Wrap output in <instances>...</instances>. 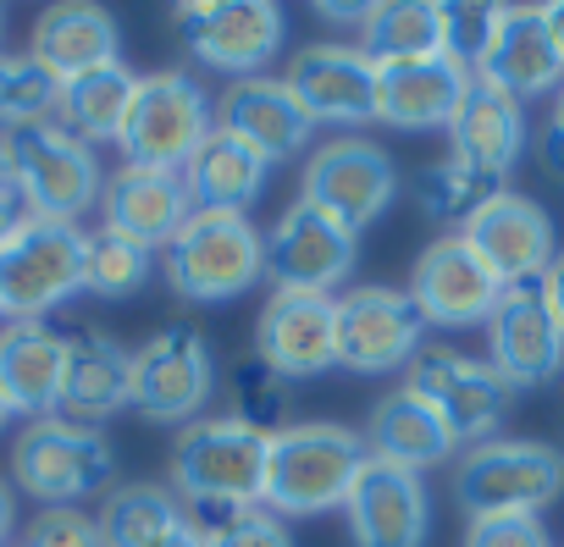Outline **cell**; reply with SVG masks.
Listing matches in <instances>:
<instances>
[{
  "label": "cell",
  "mask_w": 564,
  "mask_h": 547,
  "mask_svg": "<svg viewBox=\"0 0 564 547\" xmlns=\"http://www.w3.org/2000/svg\"><path fill=\"white\" fill-rule=\"evenodd\" d=\"M371 448L344 420H294L265 442V486L260 508L276 519H311L344 508L349 486L360 481Z\"/></svg>",
  "instance_id": "6da1fadb"
},
{
  "label": "cell",
  "mask_w": 564,
  "mask_h": 547,
  "mask_svg": "<svg viewBox=\"0 0 564 547\" xmlns=\"http://www.w3.org/2000/svg\"><path fill=\"white\" fill-rule=\"evenodd\" d=\"M265 442L232 415H199L194 426L177 431L172 459H166V486L177 492L183 508L199 514H232V508H260L265 486Z\"/></svg>",
  "instance_id": "7a4b0ae2"
},
{
  "label": "cell",
  "mask_w": 564,
  "mask_h": 547,
  "mask_svg": "<svg viewBox=\"0 0 564 547\" xmlns=\"http://www.w3.org/2000/svg\"><path fill=\"white\" fill-rule=\"evenodd\" d=\"M166 254V283L188 305H227L265 277V232L243 210H188Z\"/></svg>",
  "instance_id": "3957f363"
},
{
  "label": "cell",
  "mask_w": 564,
  "mask_h": 547,
  "mask_svg": "<svg viewBox=\"0 0 564 547\" xmlns=\"http://www.w3.org/2000/svg\"><path fill=\"white\" fill-rule=\"evenodd\" d=\"M216 133V106L205 95V84L183 67H161L144 73L122 122V161L128 166H150V172H183L188 155Z\"/></svg>",
  "instance_id": "277c9868"
},
{
  "label": "cell",
  "mask_w": 564,
  "mask_h": 547,
  "mask_svg": "<svg viewBox=\"0 0 564 547\" xmlns=\"http://www.w3.org/2000/svg\"><path fill=\"white\" fill-rule=\"evenodd\" d=\"M84 294V227L23 216L0 243V316L45 321L67 299Z\"/></svg>",
  "instance_id": "5b68a950"
},
{
  "label": "cell",
  "mask_w": 564,
  "mask_h": 547,
  "mask_svg": "<svg viewBox=\"0 0 564 547\" xmlns=\"http://www.w3.org/2000/svg\"><path fill=\"white\" fill-rule=\"evenodd\" d=\"M564 492V448L531 442V437H492L459 453L454 464V497L476 514H536Z\"/></svg>",
  "instance_id": "8992f818"
},
{
  "label": "cell",
  "mask_w": 564,
  "mask_h": 547,
  "mask_svg": "<svg viewBox=\"0 0 564 547\" xmlns=\"http://www.w3.org/2000/svg\"><path fill=\"white\" fill-rule=\"evenodd\" d=\"M111 442L100 426H78L67 415H45L29 420L12 442V481L18 492L40 497L45 508L56 503H84L89 492L111 486Z\"/></svg>",
  "instance_id": "52a82bcc"
},
{
  "label": "cell",
  "mask_w": 564,
  "mask_h": 547,
  "mask_svg": "<svg viewBox=\"0 0 564 547\" xmlns=\"http://www.w3.org/2000/svg\"><path fill=\"white\" fill-rule=\"evenodd\" d=\"M216 349L194 327H166L133 349L128 376V409H139L155 426H194L199 409L216 398Z\"/></svg>",
  "instance_id": "ba28073f"
},
{
  "label": "cell",
  "mask_w": 564,
  "mask_h": 547,
  "mask_svg": "<svg viewBox=\"0 0 564 547\" xmlns=\"http://www.w3.org/2000/svg\"><path fill=\"white\" fill-rule=\"evenodd\" d=\"M12 139H18V205H23V216L78 227L106 194V172H100L95 144H84L62 122H45V128H29Z\"/></svg>",
  "instance_id": "9c48e42d"
},
{
  "label": "cell",
  "mask_w": 564,
  "mask_h": 547,
  "mask_svg": "<svg viewBox=\"0 0 564 547\" xmlns=\"http://www.w3.org/2000/svg\"><path fill=\"white\" fill-rule=\"evenodd\" d=\"M404 393H415L459 448H476V442H492L514 393L509 382L476 360V354H459V349H421L404 371Z\"/></svg>",
  "instance_id": "30bf717a"
},
{
  "label": "cell",
  "mask_w": 564,
  "mask_h": 547,
  "mask_svg": "<svg viewBox=\"0 0 564 547\" xmlns=\"http://www.w3.org/2000/svg\"><path fill=\"white\" fill-rule=\"evenodd\" d=\"M355 260H360V232L305 199H294L265 232V277L276 294L333 299V288H344Z\"/></svg>",
  "instance_id": "8fae6325"
},
{
  "label": "cell",
  "mask_w": 564,
  "mask_h": 547,
  "mask_svg": "<svg viewBox=\"0 0 564 547\" xmlns=\"http://www.w3.org/2000/svg\"><path fill=\"white\" fill-rule=\"evenodd\" d=\"M172 34L199 67L227 73L238 84V78H260V67L282 51L289 18L271 0H221V7H177Z\"/></svg>",
  "instance_id": "7c38bea8"
},
{
  "label": "cell",
  "mask_w": 564,
  "mask_h": 547,
  "mask_svg": "<svg viewBox=\"0 0 564 547\" xmlns=\"http://www.w3.org/2000/svg\"><path fill=\"white\" fill-rule=\"evenodd\" d=\"M333 305H338V365L344 371L382 376V371L410 365L426 349V321L410 288L360 283V288H344Z\"/></svg>",
  "instance_id": "4fadbf2b"
},
{
  "label": "cell",
  "mask_w": 564,
  "mask_h": 547,
  "mask_svg": "<svg viewBox=\"0 0 564 547\" xmlns=\"http://www.w3.org/2000/svg\"><path fill=\"white\" fill-rule=\"evenodd\" d=\"M399 194V166L382 144L371 139H327L305 155L300 172V199L338 216L344 227H371Z\"/></svg>",
  "instance_id": "5bb4252c"
},
{
  "label": "cell",
  "mask_w": 564,
  "mask_h": 547,
  "mask_svg": "<svg viewBox=\"0 0 564 547\" xmlns=\"http://www.w3.org/2000/svg\"><path fill=\"white\" fill-rule=\"evenodd\" d=\"M410 299L426 327H487L503 299V283L465 243V232H437L410 265Z\"/></svg>",
  "instance_id": "9a60e30c"
},
{
  "label": "cell",
  "mask_w": 564,
  "mask_h": 547,
  "mask_svg": "<svg viewBox=\"0 0 564 547\" xmlns=\"http://www.w3.org/2000/svg\"><path fill=\"white\" fill-rule=\"evenodd\" d=\"M454 232H465V243L498 271V283L514 288V283H536L542 271L553 265L558 254V238H553V216L520 194V188H492Z\"/></svg>",
  "instance_id": "2e32d148"
},
{
  "label": "cell",
  "mask_w": 564,
  "mask_h": 547,
  "mask_svg": "<svg viewBox=\"0 0 564 547\" xmlns=\"http://www.w3.org/2000/svg\"><path fill=\"white\" fill-rule=\"evenodd\" d=\"M487 365L509 382V393H531L558 382L564 371V327L553 321L542 283L503 288L498 310L487 316Z\"/></svg>",
  "instance_id": "e0dca14e"
},
{
  "label": "cell",
  "mask_w": 564,
  "mask_h": 547,
  "mask_svg": "<svg viewBox=\"0 0 564 547\" xmlns=\"http://www.w3.org/2000/svg\"><path fill=\"white\" fill-rule=\"evenodd\" d=\"M338 299V294H333ZM322 294H276L254 316V360L282 382H311L338 365V305Z\"/></svg>",
  "instance_id": "ac0fdd59"
},
{
  "label": "cell",
  "mask_w": 564,
  "mask_h": 547,
  "mask_svg": "<svg viewBox=\"0 0 564 547\" xmlns=\"http://www.w3.org/2000/svg\"><path fill=\"white\" fill-rule=\"evenodd\" d=\"M216 128L232 133L238 144H249L260 161H300L316 139L311 111L300 106V95L289 89V78H238L216 95Z\"/></svg>",
  "instance_id": "d6986e66"
},
{
  "label": "cell",
  "mask_w": 564,
  "mask_h": 547,
  "mask_svg": "<svg viewBox=\"0 0 564 547\" xmlns=\"http://www.w3.org/2000/svg\"><path fill=\"white\" fill-rule=\"evenodd\" d=\"M289 89L322 128H366L377 122V62L360 45H305L289 62Z\"/></svg>",
  "instance_id": "ffe728a7"
},
{
  "label": "cell",
  "mask_w": 564,
  "mask_h": 547,
  "mask_svg": "<svg viewBox=\"0 0 564 547\" xmlns=\"http://www.w3.org/2000/svg\"><path fill=\"white\" fill-rule=\"evenodd\" d=\"M344 519L355 547H426L432 530V497L415 470L366 459L360 481L344 497Z\"/></svg>",
  "instance_id": "44dd1931"
},
{
  "label": "cell",
  "mask_w": 564,
  "mask_h": 547,
  "mask_svg": "<svg viewBox=\"0 0 564 547\" xmlns=\"http://www.w3.org/2000/svg\"><path fill=\"white\" fill-rule=\"evenodd\" d=\"M476 84L498 89L509 100H531V95H558L564 84V56L553 51V34L542 23V7H498L492 18V40L476 62Z\"/></svg>",
  "instance_id": "7402d4cb"
},
{
  "label": "cell",
  "mask_w": 564,
  "mask_h": 547,
  "mask_svg": "<svg viewBox=\"0 0 564 547\" xmlns=\"http://www.w3.org/2000/svg\"><path fill=\"white\" fill-rule=\"evenodd\" d=\"M470 89H476V73L465 62H454V56L377 67V122L404 128V133L454 128V117L470 100Z\"/></svg>",
  "instance_id": "603a6c76"
},
{
  "label": "cell",
  "mask_w": 564,
  "mask_h": 547,
  "mask_svg": "<svg viewBox=\"0 0 564 547\" xmlns=\"http://www.w3.org/2000/svg\"><path fill=\"white\" fill-rule=\"evenodd\" d=\"M188 188L177 172H150V166H117L106 172V194H100V227L144 243V249H166L177 238V227L188 221Z\"/></svg>",
  "instance_id": "cb8c5ba5"
},
{
  "label": "cell",
  "mask_w": 564,
  "mask_h": 547,
  "mask_svg": "<svg viewBox=\"0 0 564 547\" xmlns=\"http://www.w3.org/2000/svg\"><path fill=\"white\" fill-rule=\"evenodd\" d=\"M67 382V338L51 321H7L0 327V398L12 415L45 420L62 409Z\"/></svg>",
  "instance_id": "d4e9b609"
},
{
  "label": "cell",
  "mask_w": 564,
  "mask_h": 547,
  "mask_svg": "<svg viewBox=\"0 0 564 547\" xmlns=\"http://www.w3.org/2000/svg\"><path fill=\"white\" fill-rule=\"evenodd\" d=\"M29 56L56 78V84H73L95 67H111L122 62V29L106 7H84V0H67V7H45L34 18V34H29Z\"/></svg>",
  "instance_id": "484cf974"
},
{
  "label": "cell",
  "mask_w": 564,
  "mask_h": 547,
  "mask_svg": "<svg viewBox=\"0 0 564 547\" xmlns=\"http://www.w3.org/2000/svg\"><path fill=\"white\" fill-rule=\"evenodd\" d=\"M531 144V128H525V106L498 95V89H470V100L459 106L454 128H448V155L459 166H470L476 177H487L492 188H503V177L520 166Z\"/></svg>",
  "instance_id": "4316f807"
},
{
  "label": "cell",
  "mask_w": 564,
  "mask_h": 547,
  "mask_svg": "<svg viewBox=\"0 0 564 547\" xmlns=\"http://www.w3.org/2000/svg\"><path fill=\"white\" fill-rule=\"evenodd\" d=\"M128 376H133V349H122L111 332L84 327L67 338V382H62V409L78 426H100L117 409H128Z\"/></svg>",
  "instance_id": "83f0119b"
},
{
  "label": "cell",
  "mask_w": 564,
  "mask_h": 547,
  "mask_svg": "<svg viewBox=\"0 0 564 547\" xmlns=\"http://www.w3.org/2000/svg\"><path fill=\"white\" fill-rule=\"evenodd\" d=\"M366 448H371V459H382V464H399V470H432V464H443L459 442L448 437V426L415 398V393H404V387H393L388 398H377V409H371V420H366Z\"/></svg>",
  "instance_id": "f1b7e54d"
},
{
  "label": "cell",
  "mask_w": 564,
  "mask_h": 547,
  "mask_svg": "<svg viewBox=\"0 0 564 547\" xmlns=\"http://www.w3.org/2000/svg\"><path fill=\"white\" fill-rule=\"evenodd\" d=\"M265 172H271V161H260L249 144H238L232 133L216 128L188 155V166L177 177H183L194 210H243L249 216V205L265 194Z\"/></svg>",
  "instance_id": "f546056e"
},
{
  "label": "cell",
  "mask_w": 564,
  "mask_h": 547,
  "mask_svg": "<svg viewBox=\"0 0 564 547\" xmlns=\"http://www.w3.org/2000/svg\"><path fill=\"white\" fill-rule=\"evenodd\" d=\"M355 45H360L377 67L448 56V12L432 7V0H382V7L366 12Z\"/></svg>",
  "instance_id": "4dcf8cb0"
},
{
  "label": "cell",
  "mask_w": 564,
  "mask_h": 547,
  "mask_svg": "<svg viewBox=\"0 0 564 547\" xmlns=\"http://www.w3.org/2000/svg\"><path fill=\"white\" fill-rule=\"evenodd\" d=\"M133 89H139V73L128 62H111V67H95L73 84H62V106H56V122L67 133H78L84 144H117L122 139V122H128V106H133Z\"/></svg>",
  "instance_id": "1f68e13d"
},
{
  "label": "cell",
  "mask_w": 564,
  "mask_h": 547,
  "mask_svg": "<svg viewBox=\"0 0 564 547\" xmlns=\"http://www.w3.org/2000/svg\"><path fill=\"white\" fill-rule=\"evenodd\" d=\"M95 519H100V541L106 547H155L161 536H172L188 519V508L177 503L172 486L139 481V486H111Z\"/></svg>",
  "instance_id": "d6a6232c"
},
{
  "label": "cell",
  "mask_w": 564,
  "mask_h": 547,
  "mask_svg": "<svg viewBox=\"0 0 564 547\" xmlns=\"http://www.w3.org/2000/svg\"><path fill=\"white\" fill-rule=\"evenodd\" d=\"M155 271V249L111 232V227H95L84 232V294L95 299H133Z\"/></svg>",
  "instance_id": "836d02e7"
},
{
  "label": "cell",
  "mask_w": 564,
  "mask_h": 547,
  "mask_svg": "<svg viewBox=\"0 0 564 547\" xmlns=\"http://www.w3.org/2000/svg\"><path fill=\"white\" fill-rule=\"evenodd\" d=\"M56 106H62V84L23 51H0V133H29V128H45L56 122Z\"/></svg>",
  "instance_id": "e575fe53"
},
{
  "label": "cell",
  "mask_w": 564,
  "mask_h": 547,
  "mask_svg": "<svg viewBox=\"0 0 564 547\" xmlns=\"http://www.w3.org/2000/svg\"><path fill=\"white\" fill-rule=\"evenodd\" d=\"M492 194V183L487 177H476L470 166H459L454 155H443V161H432V166H421L415 172V183H410V199H415V210L421 216H432V221H465L481 199Z\"/></svg>",
  "instance_id": "d590c367"
},
{
  "label": "cell",
  "mask_w": 564,
  "mask_h": 547,
  "mask_svg": "<svg viewBox=\"0 0 564 547\" xmlns=\"http://www.w3.org/2000/svg\"><path fill=\"white\" fill-rule=\"evenodd\" d=\"M289 387L294 382H282L276 371H265L260 360H243L238 371H232V420H243L249 431H260V437H276L282 426H294L289 420Z\"/></svg>",
  "instance_id": "8d00e7d4"
},
{
  "label": "cell",
  "mask_w": 564,
  "mask_h": 547,
  "mask_svg": "<svg viewBox=\"0 0 564 547\" xmlns=\"http://www.w3.org/2000/svg\"><path fill=\"white\" fill-rule=\"evenodd\" d=\"M205 530V547H294L289 525L271 508H232V514H199L194 519Z\"/></svg>",
  "instance_id": "74e56055"
},
{
  "label": "cell",
  "mask_w": 564,
  "mask_h": 547,
  "mask_svg": "<svg viewBox=\"0 0 564 547\" xmlns=\"http://www.w3.org/2000/svg\"><path fill=\"white\" fill-rule=\"evenodd\" d=\"M23 547H106L100 541V519L78 503H56V508H40L34 525L23 530Z\"/></svg>",
  "instance_id": "f35d334b"
},
{
  "label": "cell",
  "mask_w": 564,
  "mask_h": 547,
  "mask_svg": "<svg viewBox=\"0 0 564 547\" xmlns=\"http://www.w3.org/2000/svg\"><path fill=\"white\" fill-rule=\"evenodd\" d=\"M465 547H547V525L536 514H476Z\"/></svg>",
  "instance_id": "ab89813d"
},
{
  "label": "cell",
  "mask_w": 564,
  "mask_h": 547,
  "mask_svg": "<svg viewBox=\"0 0 564 547\" xmlns=\"http://www.w3.org/2000/svg\"><path fill=\"white\" fill-rule=\"evenodd\" d=\"M443 12H448V56L476 73V62H481V51H487V40H492L498 7H443Z\"/></svg>",
  "instance_id": "60d3db41"
},
{
  "label": "cell",
  "mask_w": 564,
  "mask_h": 547,
  "mask_svg": "<svg viewBox=\"0 0 564 547\" xmlns=\"http://www.w3.org/2000/svg\"><path fill=\"white\" fill-rule=\"evenodd\" d=\"M536 283H542V299H547V310H553V321L564 327V249L553 254V265L542 271V277H536Z\"/></svg>",
  "instance_id": "b9f144b4"
},
{
  "label": "cell",
  "mask_w": 564,
  "mask_h": 547,
  "mask_svg": "<svg viewBox=\"0 0 564 547\" xmlns=\"http://www.w3.org/2000/svg\"><path fill=\"white\" fill-rule=\"evenodd\" d=\"M0 199H18V139L0 133Z\"/></svg>",
  "instance_id": "7bdbcfd3"
},
{
  "label": "cell",
  "mask_w": 564,
  "mask_h": 547,
  "mask_svg": "<svg viewBox=\"0 0 564 547\" xmlns=\"http://www.w3.org/2000/svg\"><path fill=\"white\" fill-rule=\"evenodd\" d=\"M536 161H542V172H564V133L547 122L542 128V139H536Z\"/></svg>",
  "instance_id": "ee69618b"
},
{
  "label": "cell",
  "mask_w": 564,
  "mask_h": 547,
  "mask_svg": "<svg viewBox=\"0 0 564 547\" xmlns=\"http://www.w3.org/2000/svg\"><path fill=\"white\" fill-rule=\"evenodd\" d=\"M12 530H18V492L12 481H0V547H12Z\"/></svg>",
  "instance_id": "f6af8a7d"
},
{
  "label": "cell",
  "mask_w": 564,
  "mask_h": 547,
  "mask_svg": "<svg viewBox=\"0 0 564 547\" xmlns=\"http://www.w3.org/2000/svg\"><path fill=\"white\" fill-rule=\"evenodd\" d=\"M155 547H205V530H199V525H194V514H188V519H183L172 536H161Z\"/></svg>",
  "instance_id": "bcb514c9"
},
{
  "label": "cell",
  "mask_w": 564,
  "mask_h": 547,
  "mask_svg": "<svg viewBox=\"0 0 564 547\" xmlns=\"http://www.w3.org/2000/svg\"><path fill=\"white\" fill-rule=\"evenodd\" d=\"M542 23H547V34H553V51L564 56V0H558V7H542Z\"/></svg>",
  "instance_id": "7dc6e473"
},
{
  "label": "cell",
  "mask_w": 564,
  "mask_h": 547,
  "mask_svg": "<svg viewBox=\"0 0 564 547\" xmlns=\"http://www.w3.org/2000/svg\"><path fill=\"white\" fill-rule=\"evenodd\" d=\"M18 221H23V205H18V199H0V243L18 232Z\"/></svg>",
  "instance_id": "c3c4849f"
},
{
  "label": "cell",
  "mask_w": 564,
  "mask_h": 547,
  "mask_svg": "<svg viewBox=\"0 0 564 547\" xmlns=\"http://www.w3.org/2000/svg\"><path fill=\"white\" fill-rule=\"evenodd\" d=\"M558 133H564V84H558V95H553V117H547Z\"/></svg>",
  "instance_id": "681fc988"
},
{
  "label": "cell",
  "mask_w": 564,
  "mask_h": 547,
  "mask_svg": "<svg viewBox=\"0 0 564 547\" xmlns=\"http://www.w3.org/2000/svg\"><path fill=\"white\" fill-rule=\"evenodd\" d=\"M7 420H12V404H7V398H0V431H7Z\"/></svg>",
  "instance_id": "f907efd6"
},
{
  "label": "cell",
  "mask_w": 564,
  "mask_h": 547,
  "mask_svg": "<svg viewBox=\"0 0 564 547\" xmlns=\"http://www.w3.org/2000/svg\"><path fill=\"white\" fill-rule=\"evenodd\" d=\"M0 34H7V12H0Z\"/></svg>",
  "instance_id": "816d5d0a"
}]
</instances>
